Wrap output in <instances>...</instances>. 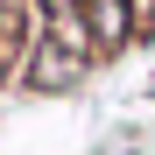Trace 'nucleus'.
Instances as JSON below:
<instances>
[{
    "label": "nucleus",
    "instance_id": "nucleus-2",
    "mask_svg": "<svg viewBox=\"0 0 155 155\" xmlns=\"http://www.w3.org/2000/svg\"><path fill=\"white\" fill-rule=\"evenodd\" d=\"M85 7V28H92V42H99V57H113V49H127L134 42V0H78Z\"/></svg>",
    "mask_w": 155,
    "mask_h": 155
},
{
    "label": "nucleus",
    "instance_id": "nucleus-3",
    "mask_svg": "<svg viewBox=\"0 0 155 155\" xmlns=\"http://www.w3.org/2000/svg\"><path fill=\"white\" fill-rule=\"evenodd\" d=\"M14 42V14H7V0H0V49Z\"/></svg>",
    "mask_w": 155,
    "mask_h": 155
},
{
    "label": "nucleus",
    "instance_id": "nucleus-1",
    "mask_svg": "<svg viewBox=\"0 0 155 155\" xmlns=\"http://www.w3.org/2000/svg\"><path fill=\"white\" fill-rule=\"evenodd\" d=\"M85 71H92V49H71V42H57V35H35L21 78H28V92H71Z\"/></svg>",
    "mask_w": 155,
    "mask_h": 155
},
{
    "label": "nucleus",
    "instance_id": "nucleus-5",
    "mask_svg": "<svg viewBox=\"0 0 155 155\" xmlns=\"http://www.w3.org/2000/svg\"><path fill=\"white\" fill-rule=\"evenodd\" d=\"M106 155H134V134H120V141H113V148H106Z\"/></svg>",
    "mask_w": 155,
    "mask_h": 155
},
{
    "label": "nucleus",
    "instance_id": "nucleus-4",
    "mask_svg": "<svg viewBox=\"0 0 155 155\" xmlns=\"http://www.w3.org/2000/svg\"><path fill=\"white\" fill-rule=\"evenodd\" d=\"M134 21H141V28H155V0H134Z\"/></svg>",
    "mask_w": 155,
    "mask_h": 155
}]
</instances>
